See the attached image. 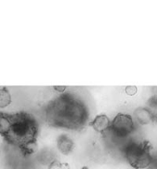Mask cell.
<instances>
[{
  "mask_svg": "<svg viewBox=\"0 0 157 169\" xmlns=\"http://www.w3.org/2000/svg\"><path fill=\"white\" fill-rule=\"evenodd\" d=\"M10 103V95L6 88L0 89V108H4Z\"/></svg>",
  "mask_w": 157,
  "mask_h": 169,
  "instance_id": "cell-8",
  "label": "cell"
},
{
  "mask_svg": "<svg viewBox=\"0 0 157 169\" xmlns=\"http://www.w3.org/2000/svg\"><path fill=\"white\" fill-rule=\"evenodd\" d=\"M111 121L105 115H98L94 118V120L90 123L95 131L103 132L104 131H107L110 127Z\"/></svg>",
  "mask_w": 157,
  "mask_h": 169,
  "instance_id": "cell-5",
  "label": "cell"
},
{
  "mask_svg": "<svg viewBox=\"0 0 157 169\" xmlns=\"http://www.w3.org/2000/svg\"><path fill=\"white\" fill-rule=\"evenodd\" d=\"M136 118H137V120L140 122V123H148L149 121H152V118H151V115L149 111L147 110L146 108H142V109H139L137 111H136Z\"/></svg>",
  "mask_w": 157,
  "mask_h": 169,
  "instance_id": "cell-6",
  "label": "cell"
},
{
  "mask_svg": "<svg viewBox=\"0 0 157 169\" xmlns=\"http://www.w3.org/2000/svg\"><path fill=\"white\" fill-rule=\"evenodd\" d=\"M115 137L127 138L134 131V122L129 114H117L113 121H111L109 129Z\"/></svg>",
  "mask_w": 157,
  "mask_h": 169,
  "instance_id": "cell-4",
  "label": "cell"
},
{
  "mask_svg": "<svg viewBox=\"0 0 157 169\" xmlns=\"http://www.w3.org/2000/svg\"><path fill=\"white\" fill-rule=\"evenodd\" d=\"M0 135L9 144L30 154L38 140V122L24 111L0 112Z\"/></svg>",
  "mask_w": 157,
  "mask_h": 169,
  "instance_id": "cell-1",
  "label": "cell"
},
{
  "mask_svg": "<svg viewBox=\"0 0 157 169\" xmlns=\"http://www.w3.org/2000/svg\"><path fill=\"white\" fill-rule=\"evenodd\" d=\"M152 146L147 141H131L125 149V156L129 164L134 168L143 169L153 162Z\"/></svg>",
  "mask_w": 157,
  "mask_h": 169,
  "instance_id": "cell-3",
  "label": "cell"
},
{
  "mask_svg": "<svg viewBox=\"0 0 157 169\" xmlns=\"http://www.w3.org/2000/svg\"><path fill=\"white\" fill-rule=\"evenodd\" d=\"M146 109L151 115L152 121H157V96L153 97L149 100L148 107Z\"/></svg>",
  "mask_w": 157,
  "mask_h": 169,
  "instance_id": "cell-7",
  "label": "cell"
},
{
  "mask_svg": "<svg viewBox=\"0 0 157 169\" xmlns=\"http://www.w3.org/2000/svg\"><path fill=\"white\" fill-rule=\"evenodd\" d=\"M45 118L51 126L81 130L88 121L89 111L80 98L70 93H64L46 106Z\"/></svg>",
  "mask_w": 157,
  "mask_h": 169,
  "instance_id": "cell-2",
  "label": "cell"
}]
</instances>
